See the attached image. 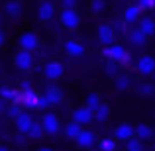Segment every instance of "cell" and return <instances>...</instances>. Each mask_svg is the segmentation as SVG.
Returning <instances> with one entry per match:
<instances>
[{
  "instance_id": "cell-16",
  "label": "cell",
  "mask_w": 155,
  "mask_h": 151,
  "mask_svg": "<svg viewBox=\"0 0 155 151\" xmlns=\"http://www.w3.org/2000/svg\"><path fill=\"white\" fill-rule=\"evenodd\" d=\"M137 30H140L145 38H151V35H155V20L149 18V16H141V18L137 20Z\"/></svg>"
},
{
  "instance_id": "cell-36",
  "label": "cell",
  "mask_w": 155,
  "mask_h": 151,
  "mask_svg": "<svg viewBox=\"0 0 155 151\" xmlns=\"http://www.w3.org/2000/svg\"><path fill=\"white\" fill-rule=\"evenodd\" d=\"M116 26H112L114 28V31H126V22H122V20H118V22H114Z\"/></svg>"
},
{
  "instance_id": "cell-35",
  "label": "cell",
  "mask_w": 155,
  "mask_h": 151,
  "mask_svg": "<svg viewBox=\"0 0 155 151\" xmlns=\"http://www.w3.org/2000/svg\"><path fill=\"white\" fill-rule=\"evenodd\" d=\"M77 4H79V0H61L63 10H65V8H75V10H77Z\"/></svg>"
},
{
  "instance_id": "cell-19",
  "label": "cell",
  "mask_w": 155,
  "mask_h": 151,
  "mask_svg": "<svg viewBox=\"0 0 155 151\" xmlns=\"http://www.w3.org/2000/svg\"><path fill=\"white\" fill-rule=\"evenodd\" d=\"M4 12H6L10 18L22 16V2H20V0H6V2H4Z\"/></svg>"
},
{
  "instance_id": "cell-18",
  "label": "cell",
  "mask_w": 155,
  "mask_h": 151,
  "mask_svg": "<svg viewBox=\"0 0 155 151\" xmlns=\"http://www.w3.org/2000/svg\"><path fill=\"white\" fill-rule=\"evenodd\" d=\"M141 8L137 4H130L128 8L124 10V22L126 24H137V20L141 18Z\"/></svg>"
},
{
  "instance_id": "cell-10",
  "label": "cell",
  "mask_w": 155,
  "mask_h": 151,
  "mask_svg": "<svg viewBox=\"0 0 155 151\" xmlns=\"http://www.w3.org/2000/svg\"><path fill=\"white\" fill-rule=\"evenodd\" d=\"M96 133L94 132H91V130H83V132L79 133V137L75 140V143H77V147L79 149H92L96 145Z\"/></svg>"
},
{
  "instance_id": "cell-39",
  "label": "cell",
  "mask_w": 155,
  "mask_h": 151,
  "mask_svg": "<svg viewBox=\"0 0 155 151\" xmlns=\"http://www.w3.org/2000/svg\"><path fill=\"white\" fill-rule=\"evenodd\" d=\"M2 112H4V100L0 98V114H2Z\"/></svg>"
},
{
  "instance_id": "cell-29",
  "label": "cell",
  "mask_w": 155,
  "mask_h": 151,
  "mask_svg": "<svg viewBox=\"0 0 155 151\" xmlns=\"http://www.w3.org/2000/svg\"><path fill=\"white\" fill-rule=\"evenodd\" d=\"M88 8H91L92 14H102L106 8V0H91L88 2Z\"/></svg>"
},
{
  "instance_id": "cell-9",
  "label": "cell",
  "mask_w": 155,
  "mask_h": 151,
  "mask_svg": "<svg viewBox=\"0 0 155 151\" xmlns=\"http://www.w3.org/2000/svg\"><path fill=\"white\" fill-rule=\"evenodd\" d=\"M73 122L79 126H87L91 124V122H94V112H92L91 108H87V106H81V108H75L73 110Z\"/></svg>"
},
{
  "instance_id": "cell-27",
  "label": "cell",
  "mask_w": 155,
  "mask_h": 151,
  "mask_svg": "<svg viewBox=\"0 0 155 151\" xmlns=\"http://www.w3.org/2000/svg\"><path fill=\"white\" fill-rule=\"evenodd\" d=\"M96 143H98V151H114L116 149V140L114 137H102Z\"/></svg>"
},
{
  "instance_id": "cell-34",
  "label": "cell",
  "mask_w": 155,
  "mask_h": 151,
  "mask_svg": "<svg viewBox=\"0 0 155 151\" xmlns=\"http://www.w3.org/2000/svg\"><path fill=\"white\" fill-rule=\"evenodd\" d=\"M137 6L141 8V10H151L153 6V0H137Z\"/></svg>"
},
{
  "instance_id": "cell-20",
  "label": "cell",
  "mask_w": 155,
  "mask_h": 151,
  "mask_svg": "<svg viewBox=\"0 0 155 151\" xmlns=\"http://www.w3.org/2000/svg\"><path fill=\"white\" fill-rule=\"evenodd\" d=\"M134 128H136V137L140 141L153 140V128L149 124H137V126H134Z\"/></svg>"
},
{
  "instance_id": "cell-3",
  "label": "cell",
  "mask_w": 155,
  "mask_h": 151,
  "mask_svg": "<svg viewBox=\"0 0 155 151\" xmlns=\"http://www.w3.org/2000/svg\"><path fill=\"white\" fill-rule=\"evenodd\" d=\"M41 73L47 80H57L65 75V65L59 63V61H47L41 67Z\"/></svg>"
},
{
  "instance_id": "cell-28",
  "label": "cell",
  "mask_w": 155,
  "mask_h": 151,
  "mask_svg": "<svg viewBox=\"0 0 155 151\" xmlns=\"http://www.w3.org/2000/svg\"><path fill=\"white\" fill-rule=\"evenodd\" d=\"M30 140H41L43 137V128H41V124L39 122H34V126L30 128V132L26 133Z\"/></svg>"
},
{
  "instance_id": "cell-21",
  "label": "cell",
  "mask_w": 155,
  "mask_h": 151,
  "mask_svg": "<svg viewBox=\"0 0 155 151\" xmlns=\"http://www.w3.org/2000/svg\"><path fill=\"white\" fill-rule=\"evenodd\" d=\"M128 39H130V43L136 45V47H143L145 43H147V38H145L137 28H136V30H132V31H128Z\"/></svg>"
},
{
  "instance_id": "cell-25",
  "label": "cell",
  "mask_w": 155,
  "mask_h": 151,
  "mask_svg": "<svg viewBox=\"0 0 155 151\" xmlns=\"http://www.w3.org/2000/svg\"><path fill=\"white\" fill-rule=\"evenodd\" d=\"M81 132H83V126L75 124V122H69L67 128H65V136H67L69 140H73V141L79 137V133H81Z\"/></svg>"
},
{
  "instance_id": "cell-31",
  "label": "cell",
  "mask_w": 155,
  "mask_h": 151,
  "mask_svg": "<svg viewBox=\"0 0 155 151\" xmlns=\"http://www.w3.org/2000/svg\"><path fill=\"white\" fill-rule=\"evenodd\" d=\"M126 151H143V141H140L137 137L126 141Z\"/></svg>"
},
{
  "instance_id": "cell-38",
  "label": "cell",
  "mask_w": 155,
  "mask_h": 151,
  "mask_svg": "<svg viewBox=\"0 0 155 151\" xmlns=\"http://www.w3.org/2000/svg\"><path fill=\"white\" fill-rule=\"evenodd\" d=\"M4 39H6V38H4V31H2V30H0V47H2V45H4Z\"/></svg>"
},
{
  "instance_id": "cell-5",
  "label": "cell",
  "mask_w": 155,
  "mask_h": 151,
  "mask_svg": "<svg viewBox=\"0 0 155 151\" xmlns=\"http://www.w3.org/2000/svg\"><path fill=\"white\" fill-rule=\"evenodd\" d=\"M59 20L67 30H77V28L81 26V14L75 10V8H65V10L61 12Z\"/></svg>"
},
{
  "instance_id": "cell-40",
  "label": "cell",
  "mask_w": 155,
  "mask_h": 151,
  "mask_svg": "<svg viewBox=\"0 0 155 151\" xmlns=\"http://www.w3.org/2000/svg\"><path fill=\"white\" fill-rule=\"evenodd\" d=\"M39 151H55L53 147H39Z\"/></svg>"
},
{
  "instance_id": "cell-24",
  "label": "cell",
  "mask_w": 155,
  "mask_h": 151,
  "mask_svg": "<svg viewBox=\"0 0 155 151\" xmlns=\"http://www.w3.org/2000/svg\"><path fill=\"white\" fill-rule=\"evenodd\" d=\"M108 118H110V106L106 104V102H102V104L94 110V122H106Z\"/></svg>"
},
{
  "instance_id": "cell-43",
  "label": "cell",
  "mask_w": 155,
  "mask_h": 151,
  "mask_svg": "<svg viewBox=\"0 0 155 151\" xmlns=\"http://www.w3.org/2000/svg\"><path fill=\"white\" fill-rule=\"evenodd\" d=\"M153 6H155V0H153Z\"/></svg>"
},
{
  "instance_id": "cell-37",
  "label": "cell",
  "mask_w": 155,
  "mask_h": 151,
  "mask_svg": "<svg viewBox=\"0 0 155 151\" xmlns=\"http://www.w3.org/2000/svg\"><path fill=\"white\" fill-rule=\"evenodd\" d=\"M47 106H49V104H47V102H45V98H43V96L39 94V104H38V110H45Z\"/></svg>"
},
{
  "instance_id": "cell-14",
  "label": "cell",
  "mask_w": 155,
  "mask_h": 151,
  "mask_svg": "<svg viewBox=\"0 0 155 151\" xmlns=\"http://www.w3.org/2000/svg\"><path fill=\"white\" fill-rule=\"evenodd\" d=\"M55 12H57L55 4H53L51 0H43V2H39V6H38V18L41 20V22H49V20H53Z\"/></svg>"
},
{
  "instance_id": "cell-11",
  "label": "cell",
  "mask_w": 155,
  "mask_h": 151,
  "mask_svg": "<svg viewBox=\"0 0 155 151\" xmlns=\"http://www.w3.org/2000/svg\"><path fill=\"white\" fill-rule=\"evenodd\" d=\"M14 65L18 71H30L31 67H34V55L28 51H22L20 49L18 53L14 55Z\"/></svg>"
},
{
  "instance_id": "cell-45",
  "label": "cell",
  "mask_w": 155,
  "mask_h": 151,
  "mask_svg": "<svg viewBox=\"0 0 155 151\" xmlns=\"http://www.w3.org/2000/svg\"><path fill=\"white\" fill-rule=\"evenodd\" d=\"M153 143H155V141H153Z\"/></svg>"
},
{
  "instance_id": "cell-4",
  "label": "cell",
  "mask_w": 155,
  "mask_h": 151,
  "mask_svg": "<svg viewBox=\"0 0 155 151\" xmlns=\"http://www.w3.org/2000/svg\"><path fill=\"white\" fill-rule=\"evenodd\" d=\"M18 41H20V49L28 51V53H34L39 47V43H41L39 41V35L35 34V31H24Z\"/></svg>"
},
{
  "instance_id": "cell-12",
  "label": "cell",
  "mask_w": 155,
  "mask_h": 151,
  "mask_svg": "<svg viewBox=\"0 0 155 151\" xmlns=\"http://www.w3.org/2000/svg\"><path fill=\"white\" fill-rule=\"evenodd\" d=\"M132 137H136V128H134L132 124H128V122H124V124L116 126V130H114V140L118 141H128L132 140Z\"/></svg>"
},
{
  "instance_id": "cell-6",
  "label": "cell",
  "mask_w": 155,
  "mask_h": 151,
  "mask_svg": "<svg viewBox=\"0 0 155 151\" xmlns=\"http://www.w3.org/2000/svg\"><path fill=\"white\" fill-rule=\"evenodd\" d=\"M39 124L43 128V133H47V136H57L59 133V118L53 112H43Z\"/></svg>"
},
{
  "instance_id": "cell-17",
  "label": "cell",
  "mask_w": 155,
  "mask_h": 151,
  "mask_svg": "<svg viewBox=\"0 0 155 151\" xmlns=\"http://www.w3.org/2000/svg\"><path fill=\"white\" fill-rule=\"evenodd\" d=\"M14 122H16V128H18V132L26 136V133L30 132V128L34 126V116H30L28 112H22Z\"/></svg>"
},
{
  "instance_id": "cell-13",
  "label": "cell",
  "mask_w": 155,
  "mask_h": 151,
  "mask_svg": "<svg viewBox=\"0 0 155 151\" xmlns=\"http://www.w3.org/2000/svg\"><path fill=\"white\" fill-rule=\"evenodd\" d=\"M41 96L45 98V102L49 106H57V104H61V102H63V92H61V88L55 87V84H49V87L43 90Z\"/></svg>"
},
{
  "instance_id": "cell-30",
  "label": "cell",
  "mask_w": 155,
  "mask_h": 151,
  "mask_svg": "<svg viewBox=\"0 0 155 151\" xmlns=\"http://www.w3.org/2000/svg\"><path fill=\"white\" fill-rule=\"evenodd\" d=\"M137 92H140L141 96H153L155 94V87L151 83H141V84H137Z\"/></svg>"
},
{
  "instance_id": "cell-1",
  "label": "cell",
  "mask_w": 155,
  "mask_h": 151,
  "mask_svg": "<svg viewBox=\"0 0 155 151\" xmlns=\"http://www.w3.org/2000/svg\"><path fill=\"white\" fill-rule=\"evenodd\" d=\"M102 55L106 57L108 61H112V63H118V65H128L130 61H132V55H130V51L126 49L124 45H120V43H112V45H106Z\"/></svg>"
},
{
  "instance_id": "cell-26",
  "label": "cell",
  "mask_w": 155,
  "mask_h": 151,
  "mask_svg": "<svg viewBox=\"0 0 155 151\" xmlns=\"http://www.w3.org/2000/svg\"><path fill=\"white\" fill-rule=\"evenodd\" d=\"M100 104H102V100H100V96L96 94V92H88L87 98H84V106H87V108H91L92 112H94Z\"/></svg>"
},
{
  "instance_id": "cell-42",
  "label": "cell",
  "mask_w": 155,
  "mask_h": 151,
  "mask_svg": "<svg viewBox=\"0 0 155 151\" xmlns=\"http://www.w3.org/2000/svg\"><path fill=\"white\" fill-rule=\"evenodd\" d=\"M124 2H132V0H124Z\"/></svg>"
},
{
  "instance_id": "cell-44",
  "label": "cell",
  "mask_w": 155,
  "mask_h": 151,
  "mask_svg": "<svg viewBox=\"0 0 155 151\" xmlns=\"http://www.w3.org/2000/svg\"><path fill=\"white\" fill-rule=\"evenodd\" d=\"M153 77H155V71H153Z\"/></svg>"
},
{
  "instance_id": "cell-23",
  "label": "cell",
  "mask_w": 155,
  "mask_h": 151,
  "mask_svg": "<svg viewBox=\"0 0 155 151\" xmlns=\"http://www.w3.org/2000/svg\"><path fill=\"white\" fill-rule=\"evenodd\" d=\"M0 98L12 102V104H18L20 90H16V88H8V87H2V88H0Z\"/></svg>"
},
{
  "instance_id": "cell-7",
  "label": "cell",
  "mask_w": 155,
  "mask_h": 151,
  "mask_svg": "<svg viewBox=\"0 0 155 151\" xmlns=\"http://www.w3.org/2000/svg\"><path fill=\"white\" fill-rule=\"evenodd\" d=\"M136 69H137V73L143 75V77L153 75V71H155V57L149 55V53L140 55L137 57V63H136Z\"/></svg>"
},
{
  "instance_id": "cell-2",
  "label": "cell",
  "mask_w": 155,
  "mask_h": 151,
  "mask_svg": "<svg viewBox=\"0 0 155 151\" xmlns=\"http://www.w3.org/2000/svg\"><path fill=\"white\" fill-rule=\"evenodd\" d=\"M18 104L26 110H38V104H39V94L31 88V84L28 80L22 83V88H20V98H18Z\"/></svg>"
},
{
  "instance_id": "cell-32",
  "label": "cell",
  "mask_w": 155,
  "mask_h": 151,
  "mask_svg": "<svg viewBox=\"0 0 155 151\" xmlns=\"http://www.w3.org/2000/svg\"><path fill=\"white\" fill-rule=\"evenodd\" d=\"M104 73H106V77H118L120 73H118V63H112V61H108V63L104 65Z\"/></svg>"
},
{
  "instance_id": "cell-8",
  "label": "cell",
  "mask_w": 155,
  "mask_h": 151,
  "mask_svg": "<svg viewBox=\"0 0 155 151\" xmlns=\"http://www.w3.org/2000/svg\"><path fill=\"white\" fill-rule=\"evenodd\" d=\"M96 38H98V41L102 43V45H112V43H116L114 39H116V31H114V28L110 26V24H100L98 30H96Z\"/></svg>"
},
{
  "instance_id": "cell-41",
  "label": "cell",
  "mask_w": 155,
  "mask_h": 151,
  "mask_svg": "<svg viewBox=\"0 0 155 151\" xmlns=\"http://www.w3.org/2000/svg\"><path fill=\"white\" fill-rule=\"evenodd\" d=\"M0 151H10V149H8L6 145H0Z\"/></svg>"
},
{
  "instance_id": "cell-33",
  "label": "cell",
  "mask_w": 155,
  "mask_h": 151,
  "mask_svg": "<svg viewBox=\"0 0 155 151\" xmlns=\"http://www.w3.org/2000/svg\"><path fill=\"white\" fill-rule=\"evenodd\" d=\"M20 114H22V110H20V104H12V106H10V110H8V116L16 120Z\"/></svg>"
},
{
  "instance_id": "cell-22",
  "label": "cell",
  "mask_w": 155,
  "mask_h": 151,
  "mask_svg": "<svg viewBox=\"0 0 155 151\" xmlns=\"http://www.w3.org/2000/svg\"><path fill=\"white\" fill-rule=\"evenodd\" d=\"M130 87H132V79H130L128 75H118V77H114V88H116L118 92H126Z\"/></svg>"
},
{
  "instance_id": "cell-15",
  "label": "cell",
  "mask_w": 155,
  "mask_h": 151,
  "mask_svg": "<svg viewBox=\"0 0 155 151\" xmlns=\"http://www.w3.org/2000/svg\"><path fill=\"white\" fill-rule=\"evenodd\" d=\"M65 53H67L69 57H73V59H81V57L84 55V47H83V43H79L77 39H67V41H65Z\"/></svg>"
}]
</instances>
